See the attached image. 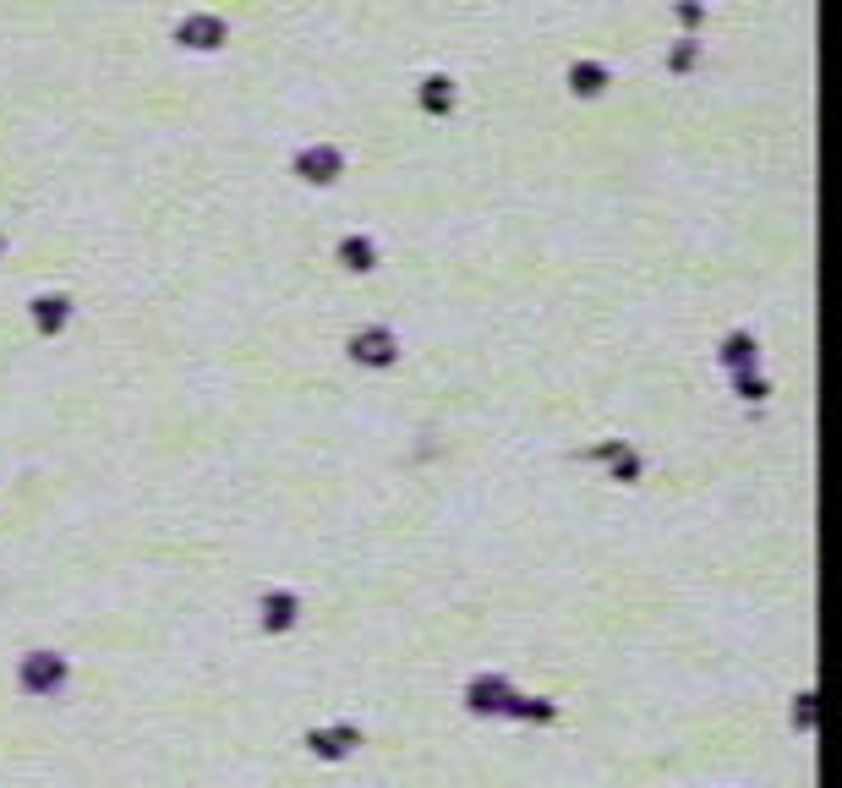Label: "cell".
Masks as SVG:
<instances>
[{"instance_id":"cell-1","label":"cell","mask_w":842,"mask_h":788,"mask_svg":"<svg viewBox=\"0 0 842 788\" xmlns=\"http://www.w3.org/2000/svg\"><path fill=\"white\" fill-rule=\"evenodd\" d=\"M225 39H230V28H225V17H214V11H192V17L175 22V44L192 50V55H214Z\"/></svg>"},{"instance_id":"cell-3","label":"cell","mask_w":842,"mask_h":788,"mask_svg":"<svg viewBox=\"0 0 842 788\" xmlns=\"http://www.w3.org/2000/svg\"><path fill=\"white\" fill-rule=\"evenodd\" d=\"M607 88H613V72H607V61H575L569 66V94H580V99H602Z\"/></svg>"},{"instance_id":"cell-4","label":"cell","mask_w":842,"mask_h":788,"mask_svg":"<svg viewBox=\"0 0 842 788\" xmlns=\"http://www.w3.org/2000/svg\"><path fill=\"white\" fill-rule=\"evenodd\" d=\"M454 99H460V94H454V77H443V72H427V77H421L416 104H421L427 115H449Z\"/></svg>"},{"instance_id":"cell-5","label":"cell","mask_w":842,"mask_h":788,"mask_svg":"<svg viewBox=\"0 0 842 788\" xmlns=\"http://www.w3.org/2000/svg\"><path fill=\"white\" fill-rule=\"evenodd\" d=\"M350 351H356V362H389V356H394V340H389V334H356V345H350Z\"/></svg>"},{"instance_id":"cell-6","label":"cell","mask_w":842,"mask_h":788,"mask_svg":"<svg viewBox=\"0 0 842 788\" xmlns=\"http://www.w3.org/2000/svg\"><path fill=\"white\" fill-rule=\"evenodd\" d=\"M695 61H700V39H678L668 50V72H689Z\"/></svg>"},{"instance_id":"cell-9","label":"cell","mask_w":842,"mask_h":788,"mask_svg":"<svg viewBox=\"0 0 842 788\" xmlns=\"http://www.w3.org/2000/svg\"><path fill=\"white\" fill-rule=\"evenodd\" d=\"M673 11H678V22H684V28H695V22L706 17V6H700V0H678Z\"/></svg>"},{"instance_id":"cell-8","label":"cell","mask_w":842,"mask_h":788,"mask_svg":"<svg viewBox=\"0 0 842 788\" xmlns=\"http://www.w3.org/2000/svg\"><path fill=\"white\" fill-rule=\"evenodd\" d=\"M39 323H44V329H50V323H66V301H61V296H55V301L44 296V301H39Z\"/></svg>"},{"instance_id":"cell-2","label":"cell","mask_w":842,"mask_h":788,"mask_svg":"<svg viewBox=\"0 0 842 788\" xmlns=\"http://www.w3.org/2000/svg\"><path fill=\"white\" fill-rule=\"evenodd\" d=\"M339 170H345V154H339L334 143H307L296 154V176L312 181V187H329V181H339Z\"/></svg>"},{"instance_id":"cell-7","label":"cell","mask_w":842,"mask_h":788,"mask_svg":"<svg viewBox=\"0 0 842 788\" xmlns=\"http://www.w3.org/2000/svg\"><path fill=\"white\" fill-rule=\"evenodd\" d=\"M339 252H345V269H372V241H356V236H350Z\"/></svg>"}]
</instances>
